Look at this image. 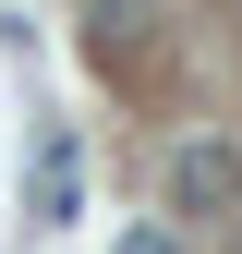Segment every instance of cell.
<instances>
[{"mask_svg":"<svg viewBox=\"0 0 242 254\" xmlns=\"http://www.w3.org/2000/svg\"><path fill=\"white\" fill-rule=\"evenodd\" d=\"M24 206H37V230H73V206H85V145H73V133H49V145H37Z\"/></svg>","mask_w":242,"mask_h":254,"instance_id":"6da1fadb","label":"cell"},{"mask_svg":"<svg viewBox=\"0 0 242 254\" xmlns=\"http://www.w3.org/2000/svg\"><path fill=\"white\" fill-rule=\"evenodd\" d=\"M170 194L194 206V218H218V206H242V157H230V145H182V157H170Z\"/></svg>","mask_w":242,"mask_h":254,"instance_id":"7a4b0ae2","label":"cell"},{"mask_svg":"<svg viewBox=\"0 0 242 254\" xmlns=\"http://www.w3.org/2000/svg\"><path fill=\"white\" fill-rule=\"evenodd\" d=\"M121 254H182V242H170V230H133V242H121Z\"/></svg>","mask_w":242,"mask_h":254,"instance_id":"3957f363","label":"cell"}]
</instances>
